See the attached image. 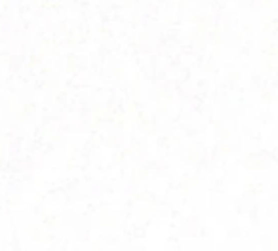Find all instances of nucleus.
Segmentation results:
<instances>
[]
</instances>
